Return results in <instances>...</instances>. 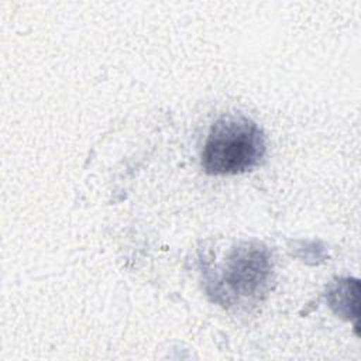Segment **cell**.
<instances>
[{
  "label": "cell",
  "mask_w": 361,
  "mask_h": 361,
  "mask_svg": "<svg viewBox=\"0 0 361 361\" xmlns=\"http://www.w3.org/2000/svg\"><path fill=\"white\" fill-rule=\"evenodd\" d=\"M265 154L258 124L243 114H226L210 128L202 151V166L210 175H235L257 166Z\"/></svg>",
  "instance_id": "obj_1"
},
{
  "label": "cell",
  "mask_w": 361,
  "mask_h": 361,
  "mask_svg": "<svg viewBox=\"0 0 361 361\" xmlns=\"http://www.w3.org/2000/svg\"><path fill=\"white\" fill-rule=\"evenodd\" d=\"M271 281L272 261L267 247L243 243L228 254L214 295L223 305H252L267 295Z\"/></svg>",
  "instance_id": "obj_2"
},
{
  "label": "cell",
  "mask_w": 361,
  "mask_h": 361,
  "mask_svg": "<svg viewBox=\"0 0 361 361\" xmlns=\"http://www.w3.org/2000/svg\"><path fill=\"white\" fill-rule=\"evenodd\" d=\"M357 296L358 281L340 279L330 286L327 292V302L337 314L344 317H357Z\"/></svg>",
  "instance_id": "obj_3"
}]
</instances>
